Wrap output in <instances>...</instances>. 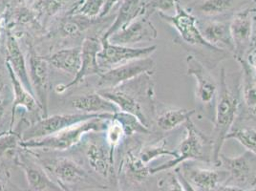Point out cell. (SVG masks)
<instances>
[{
	"instance_id": "1",
	"label": "cell",
	"mask_w": 256,
	"mask_h": 191,
	"mask_svg": "<svg viewBox=\"0 0 256 191\" xmlns=\"http://www.w3.org/2000/svg\"><path fill=\"white\" fill-rule=\"evenodd\" d=\"M240 84L232 88L228 82V76L224 68L221 69L218 98L215 106L214 117V131L212 136V164L219 168V157L228 134L234 128L240 109L241 102Z\"/></svg>"
},
{
	"instance_id": "2",
	"label": "cell",
	"mask_w": 256,
	"mask_h": 191,
	"mask_svg": "<svg viewBox=\"0 0 256 191\" xmlns=\"http://www.w3.org/2000/svg\"><path fill=\"white\" fill-rule=\"evenodd\" d=\"M158 14L164 22L168 23L177 31L184 46L197 50L196 58L198 56L206 58L204 65L210 64L215 67L228 58V52L214 47L204 38L197 25V18L182 6L180 1L176 5L174 14Z\"/></svg>"
},
{
	"instance_id": "3",
	"label": "cell",
	"mask_w": 256,
	"mask_h": 191,
	"mask_svg": "<svg viewBox=\"0 0 256 191\" xmlns=\"http://www.w3.org/2000/svg\"><path fill=\"white\" fill-rule=\"evenodd\" d=\"M109 120H104L100 118H93L44 138L22 140L20 142V146L23 149H42L54 151L68 150L78 144L87 133L106 131Z\"/></svg>"
},
{
	"instance_id": "4",
	"label": "cell",
	"mask_w": 256,
	"mask_h": 191,
	"mask_svg": "<svg viewBox=\"0 0 256 191\" xmlns=\"http://www.w3.org/2000/svg\"><path fill=\"white\" fill-rule=\"evenodd\" d=\"M186 137L182 140L179 146L175 150L177 157L162 164L159 166L152 168L150 172L151 175L168 171L177 168L180 164H184L186 160H201L204 162H212L210 154H208L206 148H210L212 150V140L204 136L199 128L195 126L192 118H190L186 124Z\"/></svg>"
},
{
	"instance_id": "5",
	"label": "cell",
	"mask_w": 256,
	"mask_h": 191,
	"mask_svg": "<svg viewBox=\"0 0 256 191\" xmlns=\"http://www.w3.org/2000/svg\"><path fill=\"white\" fill-rule=\"evenodd\" d=\"M40 160L43 168L52 174L64 191H73V186L76 190H107L106 186L98 182L73 160L60 158Z\"/></svg>"
},
{
	"instance_id": "6",
	"label": "cell",
	"mask_w": 256,
	"mask_h": 191,
	"mask_svg": "<svg viewBox=\"0 0 256 191\" xmlns=\"http://www.w3.org/2000/svg\"><path fill=\"white\" fill-rule=\"evenodd\" d=\"M113 114H88V113H74V114H58L47 116L32 124L22 134V140H30L34 138H44L56 134L66 128H71L87 120L100 118L104 120H112Z\"/></svg>"
},
{
	"instance_id": "7",
	"label": "cell",
	"mask_w": 256,
	"mask_h": 191,
	"mask_svg": "<svg viewBox=\"0 0 256 191\" xmlns=\"http://www.w3.org/2000/svg\"><path fill=\"white\" fill-rule=\"evenodd\" d=\"M228 174L226 184L234 186L244 190H252L256 184V156L248 151L236 157L223 153L219 157V168Z\"/></svg>"
},
{
	"instance_id": "8",
	"label": "cell",
	"mask_w": 256,
	"mask_h": 191,
	"mask_svg": "<svg viewBox=\"0 0 256 191\" xmlns=\"http://www.w3.org/2000/svg\"><path fill=\"white\" fill-rule=\"evenodd\" d=\"M186 72L196 80V100L201 106L214 112L218 98L219 85L217 84L212 74L210 73L208 67L199 60L195 56L188 54L186 56Z\"/></svg>"
},
{
	"instance_id": "9",
	"label": "cell",
	"mask_w": 256,
	"mask_h": 191,
	"mask_svg": "<svg viewBox=\"0 0 256 191\" xmlns=\"http://www.w3.org/2000/svg\"><path fill=\"white\" fill-rule=\"evenodd\" d=\"M100 42L102 49L98 54V60L102 73L118 65L148 58L158 48L157 45L135 48L113 44L109 42L107 40H100Z\"/></svg>"
},
{
	"instance_id": "10",
	"label": "cell",
	"mask_w": 256,
	"mask_h": 191,
	"mask_svg": "<svg viewBox=\"0 0 256 191\" xmlns=\"http://www.w3.org/2000/svg\"><path fill=\"white\" fill-rule=\"evenodd\" d=\"M153 88L154 87L151 82L142 92L140 90H138L137 92L129 91V90L126 91L122 89V86L109 89V90H98V92L107 100H109L110 102H114L120 111L126 112L138 118V120L144 126L150 128V118L146 114V109L148 108L144 106L142 100H140V95L153 93L154 92Z\"/></svg>"
},
{
	"instance_id": "11",
	"label": "cell",
	"mask_w": 256,
	"mask_h": 191,
	"mask_svg": "<svg viewBox=\"0 0 256 191\" xmlns=\"http://www.w3.org/2000/svg\"><path fill=\"white\" fill-rule=\"evenodd\" d=\"M155 69L154 60L148 56L128 64L118 65L100 76L98 90H109L137 78L144 74H152Z\"/></svg>"
},
{
	"instance_id": "12",
	"label": "cell",
	"mask_w": 256,
	"mask_h": 191,
	"mask_svg": "<svg viewBox=\"0 0 256 191\" xmlns=\"http://www.w3.org/2000/svg\"><path fill=\"white\" fill-rule=\"evenodd\" d=\"M28 58V70L34 95L42 107L43 118L48 116V98L50 90V64L32 49Z\"/></svg>"
},
{
	"instance_id": "13",
	"label": "cell",
	"mask_w": 256,
	"mask_h": 191,
	"mask_svg": "<svg viewBox=\"0 0 256 191\" xmlns=\"http://www.w3.org/2000/svg\"><path fill=\"white\" fill-rule=\"evenodd\" d=\"M254 8H246L235 12L230 22V34L234 45V56L236 58H245L252 47V26H254Z\"/></svg>"
},
{
	"instance_id": "14",
	"label": "cell",
	"mask_w": 256,
	"mask_h": 191,
	"mask_svg": "<svg viewBox=\"0 0 256 191\" xmlns=\"http://www.w3.org/2000/svg\"><path fill=\"white\" fill-rule=\"evenodd\" d=\"M158 31L150 20V16H142L112 34L107 40L118 45L132 47L142 42H150L157 38Z\"/></svg>"
},
{
	"instance_id": "15",
	"label": "cell",
	"mask_w": 256,
	"mask_h": 191,
	"mask_svg": "<svg viewBox=\"0 0 256 191\" xmlns=\"http://www.w3.org/2000/svg\"><path fill=\"white\" fill-rule=\"evenodd\" d=\"M102 49L100 40L95 38H87L82 45V64L80 71L68 84L58 85L56 87V93L64 91L82 82L89 76H100L102 71L98 60V54Z\"/></svg>"
},
{
	"instance_id": "16",
	"label": "cell",
	"mask_w": 256,
	"mask_h": 191,
	"mask_svg": "<svg viewBox=\"0 0 256 191\" xmlns=\"http://www.w3.org/2000/svg\"><path fill=\"white\" fill-rule=\"evenodd\" d=\"M14 162L23 170L28 186L32 191H64L48 175L42 164L32 158L28 152H18Z\"/></svg>"
},
{
	"instance_id": "17",
	"label": "cell",
	"mask_w": 256,
	"mask_h": 191,
	"mask_svg": "<svg viewBox=\"0 0 256 191\" xmlns=\"http://www.w3.org/2000/svg\"><path fill=\"white\" fill-rule=\"evenodd\" d=\"M182 176L198 191H215L220 186L224 184L228 178L226 170H208L184 164L178 168Z\"/></svg>"
},
{
	"instance_id": "18",
	"label": "cell",
	"mask_w": 256,
	"mask_h": 191,
	"mask_svg": "<svg viewBox=\"0 0 256 191\" xmlns=\"http://www.w3.org/2000/svg\"><path fill=\"white\" fill-rule=\"evenodd\" d=\"M148 2L150 0H124L120 4L115 20L104 34L102 40H108L112 34L139 18L150 16L148 9Z\"/></svg>"
},
{
	"instance_id": "19",
	"label": "cell",
	"mask_w": 256,
	"mask_h": 191,
	"mask_svg": "<svg viewBox=\"0 0 256 191\" xmlns=\"http://www.w3.org/2000/svg\"><path fill=\"white\" fill-rule=\"evenodd\" d=\"M197 25L204 38L208 42L216 48L234 54V45L230 34V22L216 20L199 22L197 20Z\"/></svg>"
},
{
	"instance_id": "20",
	"label": "cell",
	"mask_w": 256,
	"mask_h": 191,
	"mask_svg": "<svg viewBox=\"0 0 256 191\" xmlns=\"http://www.w3.org/2000/svg\"><path fill=\"white\" fill-rule=\"evenodd\" d=\"M6 62L11 66L14 73L18 78V80L22 82L24 87L34 95L28 70V64L22 53V48L18 38L10 31L7 32L6 36Z\"/></svg>"
},
{
	"instance_id": "21",
	"label": "cell",
	"mask_w": 256,
	"mask_h": 191,
	"mask_svg": "<svg viewBox=\"0 0 256 191\" xmlns=\"http://www.w3.org/2000/svg\"><path fill=\"white\" fill-rule=\"evenodd\" d=\"M6 67H7L8 73L10 76L12 92H14V100H12V106L11 111V122H10V130H12V126H14V122L16 112V109L18 107H23L28 112L36 113V115L42 114V107L40 106V104L38 102L36 96L31 94L24 87V85L22 84V82L18 80V78L14 73L11 66L7 62H6Z\"/></svg>"
},
{
	"instance_id": "22",
	"label": "cell",
	"mask_w": 256,
	"mask_h": 191,
	"mask_svg": "<svg viewBox=\"0 0 256 191\" xmlns=\"http://www.w3.org/2000/svg\"><path fill=\"white\" fill-rule=\"evenodd\" d=\"M241 67L240 95L248 115L256 120V74L244 58H236Z\"/></svg>"
},
{
	"instance_id": "23",
	"label": "cell",
	"mask_w": 256,
	"mask_h": 191,
	"mask_svg": "<svg viewBox=\"0 0 256 191\" xmlns=\"http://www.w3.org/2000/svg\"><path fill=\"white\" fill-rule=\"evenodd\" d=\"M86 158L90 168L100 177L108 179L115 176L114 160L111 158L108 148L91 142L86 149Z\"/></svg>"
},
{
	"instance_id": "24",
	"label": "cell",
	"mask_w": 256,
	"mask_h": 191,
	"mask_svg": "<svg viewBox=\"0 0 256 191\" xmlns=\"http://www.w3.org/2000/svg\"><path fill=\"white\" fill-rule=\"evenodd\" d=\"M71 106L82 113L88 114H104L118 112V107L98 92L78 96L71 100Z\"/></svg>"
},
{
	"instance_id": "25",
	"label": "cell",
	"mask_w": 256,
	"mask_h": 191,
	"mask_svg": "<svg viewBox=\"0 0 256 191\" xmlns=\"http://www.w3.org/2000/svg\"><path fill=\"white\" fill-rule=\"evenodd\" d=\"M54 68L75 76L82 64V47H73L60 50L46 58Z\"/></svg>"
},
{
	"instance_id": "26",
	"label": "cell",
	"mask_w": 256,
	"mask_h": 191,
	"mask_svg": "<svg viewBox=\"0 0 256 191\" xmlns=\"http://www.w3.org/2000/svg\"><path fill=\"white\" fill-rule=\"evenodd\" d=\"M195 113V109L168 108L157 113L154 120L160 131L170 132L184 124Z\"/></svg>"
},
{
	"instance_id": "27",
	"label": "cell",
	"mask_w": 256,
	"mask_h": 191,
	"mask_svg": "<svg viewBox=\"0 0 256 191\" xmlns=\"http://www.w3.org/2000/svg\"><path fill=\"white\" fill-rule=\"evenodd\" d=\"M122 168L124 170L128 180L135 184L144 182L151 175V168L140 160L138 150L135 152L134 149H130L126 152L122 162Z\"/></svg>"
},
{
	"instance_id": "28",
	"label": "cell",
	"mask_w": 256,
	"mask_h": 191,
	"mask_svg": "<svg viewBox=\"0 0 256 191\" xmlns=\"http://www.w3.org/2000/svg\"><path fill=\"white\" fill-rule=\"evenodd\" d=\"M246 0H204L196 6L195 10L206 16H222L228 12L239 10Z\"/></svg>"
},
{
	"instance_id": "29",
	"label": "cell",
	"mask_w": 256,
	"mask_h": 191,
	"mask_svg": "<svg viewBox=\"0 0 256 191\" xmlns=\"http://www.w3.org/2000/svg\"><path fill=\"white\" fill-rule=\"evenodd\" d=\"M138 156L144 164L148 166L152 160L158 159L159 157H162V156H170V157H173L174 159L177 157V153L176 151H172L170 149H168L166 138H162L151 144H146L139 148Z\"/></svg>"
},
{
	"instance_id": "30",
	"label": "cell",
	"mask_w": 256,
	"mask_h": 191,
	"mask_svg": "<svg viewBox=\"0 0 256 191\" xmlns=\"http://www.w3.org/2000/svg\"><path fill=\"white\" fill-rule=\"evenodd\" d=\"M93 20L80 14H69L60 24V32L65 36H74L88 29Z\"/></svg>"
},
{
	"instance_id": "31",
	"label": "cell",
	"mask_w": 256,
	"mask_h": 191,
	"mask_svg": "<svg viewBox=\"0 0 256 191\" xmlns=\"http://www.w3.org/2000/svg\"><path fill=\"white\" fill-rule=\"evenodd\" d=\"M226 140H236L246 151L256 156V128L250 126L232 128L228 134Z\"/></svg>"
},
{
	"instance_id": "32",
	"label": "cell",
	"mask_w": 256,
	"mask_h": 191,
	"mask_svg": "<svg viewBox=\"0 0 256 191\" xmlns=\"http://www.w3.org/2000/svg\"><path fill=\"white\" fill-rule=\"evenodd\" d=\"M22 135L9 130L0 134V159H11L16 160L18 152V148L22 142Z\"/></svg>"
},
{
	"instance_id": "33",
	"label": "cell",
	"mask_w": 256,
	"mask_h": 191,
	"mask_svg": "<svg viewBox=\"0 0 256 191\" xmlns=\"http://www.w3.org/2000/svg\"><path fill=\"white\" fill-rule=\"evenodd\" d=\"M112 120H117L118 122H120V124L122 126V128L126 131V136H132L134 134H150V128L144 126L139 120L138 118L126 113V112H122V111H118L116 113H113V117Z\"/></svg>"
},
{
	"instance_id": "34",
	"label": "cell",
	"mask_w": 256,
	"mask_h": 191,
	"mask_svg": "<svg viewBox=\"0 0 256 191\" xmlns=\"http://www.w3.org/2000/svg\"><path fill=\"white\" fill-rule=\"evenodd\" d=\"M106 140L109 153L111 158L114 160L115 150L120 144L126 136V131L117 120H110L106 130Z\"/></svg>"
},
{
	"instance_id": "35",
	"label": "cell",
	"mask_w": 256,
	"mask_h": 191,
	"mask_svg": "<svg viewBox=\"0 0 256 191\" xmlns=\"http://www.w3.org/2000/svg\"><path fill=\"white\" fill-rule=\"evenodd\" d=\"M106 0H80L72 11L71 14H80L88 18H100Z\"/></svg>"
},
{
	"instance_id": "36",
	"label": "cell",
	"mask_w": 256,
	"mask_h": 191,
	"mask_svg": "<svg viewBox=\"0 0 256 191\" xmlns=\"http://www.w3.org/2000/svg\"><path fill=\"white\" fill-rule=\"evenodd\" d=\"M69 0H36L34 9L38 16L52 18L64 9Z\"/></svg>"
},
{
	"instance_id": "37",
	"label": "cell",
	"mask_w": 256,
	"mask_h": 191,
	"mask_svg": "<svg viewBox=\"0 0 256 191\" xmlns=\"http://www.w3.org/2000/svg\"><path fill=\"white\" fill-rule=\"evenodd\" d=\"M180 0H150L148 9V14L154 12L166 14L168 12L175 11L176 5Z\"/></svg>"
},
{
	"instance_id": "38",
	"label": "cell",
	"mask_w": 256,
	"mask_h": 191,
	"mask_svg": "<svg viewBox=\"0 0 256 191\" xmlns=\"http://www.w3.org/2000/svg\"><path fill=\"white\" fill-rule=\"evenodd\" d=\"M160 191H186L175 171L168 174L166 180L160 182Z\"/></svg>"
},
{
	"instance_id": "39",
	"label": "cell",
	"mask_w": 256,
	"mask_h": 191,
	"mask_svg": "<svg viewBox=\"0 0 256 191\" xmlns=\"http://www.w3.org/2000/svg\"><path fill=\"white\" fill-rule=\"evenodd\" d=\"M124 0H106V3L100 14V18H104L107 16L110 12L114 10L118 5H120Z\"/></svg>"
},
{
	"instance_id": "40",
	"label": "cell",
	"mask_w": 256,
	"mask_h": 191,
	"mask_svg": "<svg viewBox=\"0 0 256 191\" xmlns=\"http://www.w3.org/2000/svg\"><path fill=\"white\" fill-rule=\"evenodd\" d=\"M246 64L252 69V71L256 74V49H252L246 54L245 58Z\"/></svg>"
},
{
	"instance_id": "41",
	"label": "cell",
	"mask_w": 256,
	"mask_h": 191,
	"mask_svg": "<svg viewBox=\"0 0 256 191\" xmlns=\"http://www.w3.org/2000/svg\"><path fill=\"white\" fill-rule=\"evenodd\" d=\"M175 173L177 174V176H178V178H179V180L181 182L182 186H184V190L186 191H198L196 190L193 186H192V184L186 180V179L182 176V174L181 173V171L179 168H175Z\"/></svg>"
},
{
	"instance_id": "42",
	"label": "cell",
	"mask_w": 256,
	"mask_h": 191,
	"mask_svg": "<svg viewBox=\"0 0 256 191\" xmlns=\"http://www.w3.org/2000/svg\"><path fill=\"white\" fill-rule=\"evenodd\" d=\"M215 191H250V190H244L238 186H230V184H222L220 186L217 190Z\"/></svg>"
},
{
	"instance_id": "43",
	"label": "cell",
	"mask_w": 256,
	"mask_h": 191,
	"mask_svg": "<svg viewBox=\"0 0 256 191\" xmlns=\"http://www.w3.org/2000/svg\"><path fill=\"white\" fill-rule=\"evenodd\" d=\"M8 106H9V100L0 98V122L5 115V112H6V109Z\"/></svg>"
},
{
	"instance_id": "44",
	"label": "cell",
	"mask_w": 256,
	"mask_h": 191,
	"mask_svg": "<svg viewBox=\"0 0 256 191\" xmlns=\"http://www.w3.org/2000/svg\"><path fill=\"white\" fill-rule=\"evenodd\" d=\"M252 49H256V9L254 14V26H252Z\"/></svg>"
},
{
	"instance_id": "45",
	"label": "cell",
	"mask_w": 256,
	"mask_h": 191,
	"mask_svg": "<svg viewBox=\"0 0 256 191\" xmlns=\"http://www.w3.org/2000/svg\"><path fill=\"white\" fill-rule=\"evenodd\" d=\"M5 80H4V78H3V76L1 74V72H0V96L2 95V93H3V91L5 90Z\"/></svg>"
},
{
	"instance_id": "46",
	"label": "cell",
	"mask_w": 256,
	"mask_h": 191,
	"mask_svg": "<svg viewBox=\"0 0 256 191\" xmlns=\"http://www.w3.org/2000/svg\"><path fill=\"white\" fill-rule=\"evenodd\" d=\"M0 191H9L7 184L2 179H0Z\"/></svg>"
},
{
	"instance_id": "47",
	"label": "cell",
	"mask_w": 256,
	"mask_h": 191,
	"mask_svg": "<svg viewBox=\"0 0 256 191\" xmlns=\"http://www.w3.org/2000/svg\"><path fill=\"white\" fill-rule=\"evenodd\" d=\"M250 191H256V188H252V190H250Z\"/></svg>"
},
{
	"instance_id": "48",
	"label": "cell",
	"mask_w": 256,
	"mask_h": 191,
	"mask_svg": "<svg viewBox=\"0 0 256 191\" xmlns=\"http://www.w3.org/2000/svg\"><path fill=\"white\" fill-rule=\"evenodd\" d=\"M252 2H254V3H256V0H252Z\"/></svg>"
}]
</instances>
